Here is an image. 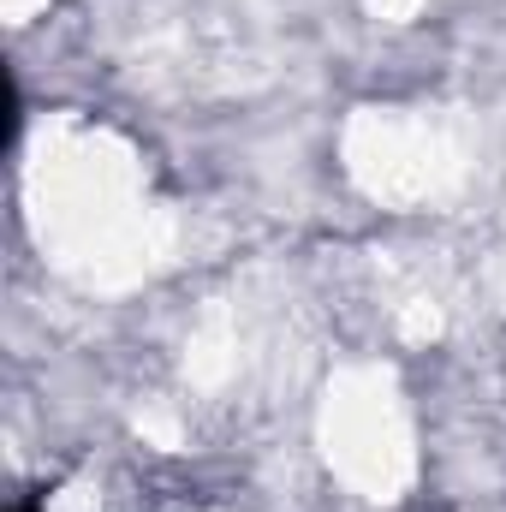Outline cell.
Here are the masks:
<instances>
[{
    "label": "cell",
    "mask_w": 506,
    "mask_h": 512,
    "mask_svg": "<svg viewBox=\"0 0 506 512\" xmlns=\"http://www.w3.org/2000/svg\"><path fill=\"white\" fill-rule=\"evenodd\" d=\"M12 512H36V501H18V507H12Z\"/></svg>",
    "instance_id": "cell-1"
}]
</instances>
